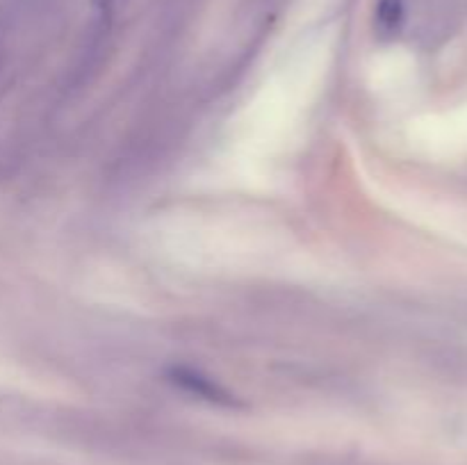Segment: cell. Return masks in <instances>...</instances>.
Masks as SVG:
<instances>
[{
	"label": "cell",
	"mask_w": 467,
	"mask_h": 465,
	"mask_svg": "<svg viewBox=\"0 0 467 465\" xmlns=\"http://www.w3.org/2000/svg\"><path fill=\"white\" fill-rule=\"evenodd\" d=\"M381 18L386 23H397L404 14V3L401 0H381Z\"/></svg>",
	"instance_id": "cell-1"
}]
</instances>
